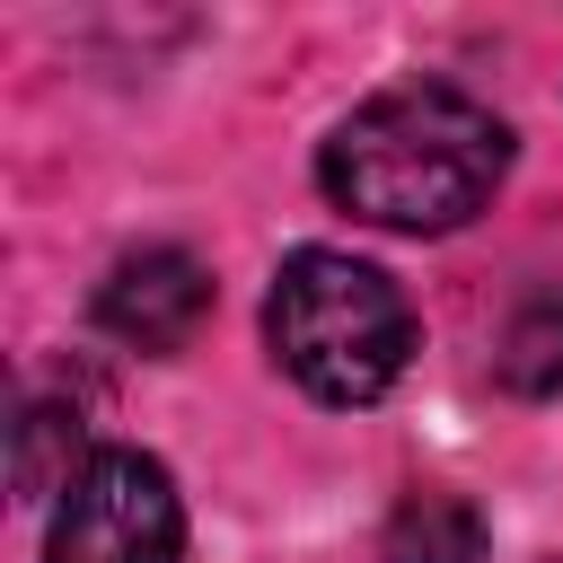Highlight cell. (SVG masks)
Listing matches in <instances>:
<instances>
[{
	"mask_svg": "<svg viewBox=\"0 0 563 563\" xmlns=\"http://www.w3.org/2000/svg\"><path fill=\"white\" fill-rule=\"evenodd\" d=\"M88 422H79V405H26L18 413V449H9V466H18V493L26 501H62L79 475H88Z\"/></svg>",
	"mask_w": 563,
	"mask_h": 563,
	"instance_id": "cell-7",
	"label": "cell"
},
{
	"mask_svg": "<svg viewBox=\"0 0 563 563\" xmlns=\"http://www.w3.org/2000/svg\"><path fill=\"white\" fill-rule=\"evenodd\" d=\"M185 554V501L176 475L141 449H97L88 475L53 501L44 563H176Z\"/></svg>",
	"mask_w": 563,
	"mask_h": 563,
	"instance_id": "cell-3",
	"label": "cell"
},
{
	"mask_svg": "<svg viewBox=\"0 0 563 563\" xmlns=\"http://www.w3.org/2000/svg\"><path fill=\"white\" fill-rule=\"evenodd\" d=\"M493 369H501L510 396H554V387H563V282H537V290L501 317Z\"/></svg>",
	"mask_w": 563,
	"mask_h": 563,
	"instance_id": "cell-6",
	"label": "cell"
},
{
	"mask_svg": "<svg viewBox=\"0 0 563 563\" xmlns=\"http://www.w3.org/2000/svg\"><path fill=\"white\" fill-rule=\"evenodd\" d=\"M211 317V264L185 246H141L97 282V325L132 352H185Z\"/></svg>",
	"mask_w": 563,
	"mask_h": 563,
	"instance_id": "cell-4",
	"label": "cell"
},
{
	"mask_svg": "<svg viewBox=\"0 0 563 563\" xmlns=\"http://www.w3.org/2000/svg\"><path fill=\"white\" fill-rule=\"evenodd\" d=\"M510 176V123L449 88V79H405L378 88L369 106H352L325 150H317V185L369 220V229H405V238H440L466 229L493 185Z\"/></svg>",
	"mask_w": 563,
	"mask_h": 563,
	"instance_id": "cell-1",
	"label": "cell"
},
{
	"mask_svg": "<svg viewBox=\"0 0 563 563\" xmlns=\"http://www.w3.org/2000/svg\"><path fill=\"white\" fill-rule=\"evenodd\" d=\"M264 334H273V361L317 405H378L405 378V361H413V308H405V290L378 264L343 255V246H299L273 273Z\"/></svg>",
	"mask_w": 563,
	"mask_h": 563,
	"instance_id": "cell-2",
	"label": "cell"
},
{
	"mask_svg": "<svg viewBox=\"0 0 563 563\" xmlns=\"http://www.w3.org/2000/svg\"><path fill=\"white\" fill-rule=\"evenodd\" d=\"M484 510L466 501V493H440V484H422V493H405L396 501V519H387V537H378V563H484Z\"/></svg>",
	"mask_w": 563,
	"mask_h": 563,
	"instance_id": "cell-5",
	"label": "cell"
}]
</instances>
